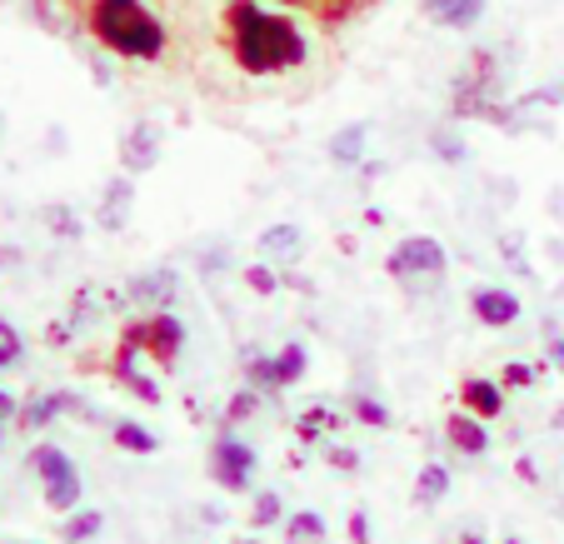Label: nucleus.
<instances>
[{"instance_id":"f257e3e1","label":"nucleus","mask_w":564,"mask_h":544,"mask_svg":"<svg viewBox=\"0 0 564 544\" xmlns=\"http://www.w3.org/2000/svg\"><path fill=\"white\" fill-rule=\"evenodd\" d=\"M225 41H230L235 65L246 75H275V70H300L310 55L305 35L290 15H275L256 0H230L225 6Z\"/></svg>"},{"instance_id":"f03ea898","label":"nucleus","mask_w":564,"mask_h":544,"mask_svg":"<svg viewBox=\"0 0 564 544\" xmlns=\"http://www.w3.org/2000/svg\"><path fill=\"white\" fill-rule=\"evenodd\" d=\"M86 25L110 55H120V61H160V55H165V41H171L145 0H90Z\"/></svg>"},{"instance_id":"7ed1b4c3","label":"nucleus","mask_w":564,"mask_h":544,"mask_svg":"<svg viewBox=\"0 0 564 544\" xmlns=\"http://www.w3.org/2000/svg\"><path fill=\"white\" fill-rule=\"evenodd\" d=\"M120 345H126V350H150L160 365H175V355L185 350V325L175 320V315H165V309H155L150 320L126 325Z\"/></svg>"},{"instance_id":"20e7f679","label":"nucleus","mask_w":564,"mask_h":544,"mask_svg":"<svg viewBox=\"0 0 564 544\" xmlns=\"http://www.w3.org/2000/svg\"><path fill=\"white\" fill-rule=\"evenodd\" d=\"M256 449L246 445V439H235V435H220L215 439V449H210V480L220 485V490H230V494H240V490H250V480H256Z\"/></svg>"},{"instance_id":"39448f33","label":"nucleus","mask_w":564,"mask_h":544,"mask_svg":"<svg viewBox=\"0 0 564 544\" xmlns=\"http://www.w3.org/2000/svg\"><path fill=\"white\" fill-rule=\"evenodd\" d=\"M445 265H449L445 246H440V240H430V236L400 240V246L390 250V260H384V270H390V275H400V280H410V275H440Z\"/></svg>"},{"instance_id":"423d86ee","label":"nucleus","mask_w":564,"mask_h":544,"mask_svg":"<svg viewBox=\"0 0 564 544\" xmlns=\"http://www.w3.org/2000/svg\"><path fill=\"white\" fill-rule=\"evenodd\" d=\"M469 309H475L479 325L505 330V325L520 320V295H514V290H500V285H479V290H469Z\"/></svg>"},{"instance_id":"0eeeda50","label":"nucleus","mask_w":564,"mask_h":544,"mask_svg":"<svg viewBox=\"0 0 564 544\" xmlns=\"http://www.w3.org/2000/svg\"><path fill=\"white\" fill-rule=\"evenodd\" d=\"M155 161H160V126L140 120V126H130L120 135V165H126V175H145Z\"/></svg>"},{"instance_id":"6e6552de","label":"nucleus","mask_w":564,"mask_h":544,"mask_svg":"<svg viewBox=\"0 0 564 544\" xmlns=\"http://www.w3.org/2000/svg\"><path fill=\"white\" fill-rule=\"evenodd\" d=\"M445 439H449V449L455 455H469V459H479V455H490V429H485V420L479 415H449L445 420Z\"/></svg>"},{"instance_id":"1a4fd4ad","label":"nucleus","mask_w":564,"mask_h":544,"mask_svg":"<svg viewBox=\"0 0 564 544\" xmlns=\"http://www.w3.org/2000/svg\"><path fill=\"white\" fill-rule=\"evenodd\" d=\"M459 400H465V410L479 415V420H500L505 415V384L485 380V374H469V380L459 384Z\"/></svg>"},{"instance_id":"9d476101","label":"nucleus","mask_w":564,"mask_h":544,"mask_svg":"<svg viewBox=\"0 0 564 544\" xmlns=\"http://www.w3.org/2000/svg\"><path fill=\"white\" fill-rule=\"evenodd\" d=\"M175 290H181V280H175V270H145V275L130 280L126 300H140V305H171Z\"/></svg>"},{"instance_id":"9b49d317","label":"nucleus","mask_w":564,"mask_h":544,"mask_svg":"<svg viewBox=\"0 0 564 544\" xmlns=\"http://www.w3.org/2000/svg\"><path fill=\"white\" fill-rule=\"evenodd\" d=\"M425 11L435 25L445 31H469V25L485 15V0H425Z\"/></svg>"},{"instance_id":"f8f14e48","label":"nucleus","mask_w":564,"mask_h":544,"mask_svg":"<svg viewBox=\"0 0 564 544\" xmlns=\"http://www.w3.org/2000/svg\"><path fill=\"white\" fill-rule=\"evenodd\" d=\"M300 250H305V236H300V225H270L265 236H260V255L265 260H300Z\"/></svg>"},{"instance_id":"ddd939ff","label":"nucleus","mask_w":564,"mask_h":544,"mask_svg":"<svg viewBox=\"0 0 564 544\" xmlns=\"http://www.w3.org/2000/svg\"><path fill=\"white\" fill-rule=\"evenodd\" d=\"M135 355H140V350H126V345H120V355H116V380L126 384L135 400H145V405H160V384L145 380V374L135 370Z\"/></svg>"},{"instance_id":"4468645a","label":"nucleus","mask_w":564,"mask_h":544,"mask_svg":"<svg viewBox=\"0 0 564 544\" xmlns=\"http://www.w3.org/2000/svg\"><path fill=\"white\" fill-rule=\"evenodd\" d=\"M31 470L41 475L45 485H61V480H75V465L61 445H35L31 449Z\"/></svg>"},{"instance_id":"2eb2a0df","label":"nucleus","mask_w":564,"mask_h":544,"mask_svg":"<svg viewBox=\"0 0 564 544\" xmlns=\"http://www.w3.org/2000/svg\"><path fill=\"white\" fill-rule=\"evenodd\" d=\"M305 365H310L305 345L290 340L280 355H270V384H275V390H290V384H295L300 374H305Z\"/></svg>"},{"instance_id":"dca6fc26","label":"nucleus","mask_w":564,"mask_h":544,"mask_svg":"<svg viewBox=\"0 0 564 544\" xmlns=\"http://www.w3.org/2000/svg\"><path fill=\"white\" fill-rule=\"evenodd\" d=\"M130 195H135V185L130 181H110L106 185V195H100V225H106V230H120V225H126Z\"/></svg>"},{"instance_id":"f3484780","label":"nucleus","mask_w":564,"mask_h":544,"mask_svg":"<svg viewBox=\"0 0 564 544\" xmlns=\"http://www.w3.org/2000/svg\"><path fill=\"white\" fill-rule=\"evenodd\" d=\"M285 544H325V514L319 510H295L285 520Z\"/></svg>"},{"instance_id":"a211bd4d","label":"nucleus","mask_w":564,"mask_h":544,"mask_svg":"<svg viewBox=\"0 0 564 544\" xmlns=\"http://www.w3.org/2000/svg\"><path fill=\"white\" fill-rule=\"evenodd\" d=\"M61 410H65V395H31L21 405V415H15V425H21V429H45L55 415H61Z\"/></svg>"},{"instance_id":"6ab92c4d","label":"nucleus","mask_w":564,"mask_h":544,"mask_svg":"<svg viewBox=\"0 0 564 544\" xmlns=\"http://www.w3.org/2000/svg\"><path fill=\"white\" fill-rule=\"evenodd\" d=\"M100 530H106V514L100 510H75L70 520L61 524V540L65 544H86V540H96Z\"/></svg>"},{"instance_id":"aec40b11","label":"nucleus","mask_w":564,"mask_h":544,"mask_svg":"<svg viewBox=\"0 0 564 544\" xmlns=\"http://www.w3.org/2000/svg\"><path fill=\"white\" fill-rule=\"evenodd\" d=\"M365 140H370V130H365V126H345L340 135L330 140V155L340 165H360L365 161Z\"/></svg>"},{"instance_id":"412c9836","label":"nucleus","mask_w":564,"mask_h":544,"mask_svg":"<svg viewBox=\"0 0 564 544\" xmlns=\"http://www.w3.org/2000/svg\"><path fill=\"white\" fill-rule=\"evenodd\" d=\"M449 494V470L445 465H425L415 480V504H440Z\"/></svg>"},{"instance_id":"4be33fe9","label":"nucleus","mask_w":564,"mask_h":544,"mask_svg":"<svg viewBox=\"0 0 564 544\" xmlns=\"http://www.w3.org/2000/svg\"><path fill=\"white\" fill-rule=\"evenodd\" d=\"M116 445H120V449H130V455H155L160 439L150 435L145 425H135V420H120V425H116Z\"/></svg>"},{"instance_id":"5701e85b","label":"nucleus","mask_w":564,"mask_h":544,"mask_svg":"<svg viewBox=\"0 0 564 544\" xmlns=\"http://www.w3.org/2000/svg\"><path fill=\"white\" fill-rule=\"evenodd\" d=\"M350 415L360 420V425H370V429H390V410L380 405V400H370V395H355V405H350Z\"/></svg>"},{"instance_id":"b1692460","label":"nucleus","mask_w":564,"mask_h":544,"mask_svg":"<svg viewBox=\"0 0 564 544\" xmlns=\"http://www.w3.org/2000/svg\"><path fill=\"white\" fill-rule=\"evenodd\" d=\"M45 504H51V510H75V504H80V475H75V480H61V485H45Z\"/></svg>"},{"instance_id":"393cba45","label":"nucleus","mask_w":564,"mask_h":544,"mask_svg":"<svg viewBox=\"0 0 564 544\" xmlns=\"http://www.w3.org/2000/svg\"><path fill=\"white\" fill-rule=\"evenodd\" d=\"M280 510H285V504H280V494L260 490V494H256V504H250V524H256V530H265V524H275V520H280Z\"/></svg>"},{"instance_id":"a878e982","label":"nucleus","mask_w":564,"mask_h":544,"mask_svg":"<svg viewBox=\"0 0 564 544\" xmlns=\"http://www.w3.org/2000/svg\"><path fill=\"white\" fill-rule=\"evenodd\" d=\"M260 410V395L256 390H235L230 400H225V420H230V425H240V420H250Z\"/></svg>"},{"instance_id":"bb28decb","label":"nucleus","mask_w":564,"mask_h":544,"mask_svg":"<svg viewBox=\"0 0 564 544\" xmlns=\"http://www.w3.org/2000/svg\"><path fill=\"white\" fill-rule=\"evenodd\" d=\"M21 350H25V345H21V330H15L11 320H0V370H11V365L21 360Z\"/></svg>"},{"instance_id":"cd10ccee","label":"nucleus","mask_w":564,"mask_h":544,"mask_svg":"<svg viewBox=\"0 0 564 544\" xmlns=\"http://www.w3.org/2000/svg\"><path fill=\"white\" fill-rule=\"evenodd\" d=\"M246 285L256 290V295H275V290H280V275H275L270 265H250V270H246Z\"/></svg>"},{"instance_id":"c85d7f7f","label":"nucleus","mask_w":564,"mask_h":544,"mask_svg":"<svg viewBox=\"0 0 564 544\" xmlns=\"http://www.w3.org/2000/svg\"><path fill=\"white\" fill-rule=\"evenodd\" d=\"M45 225H51L55 236H80V220H75L65 205H51V210H45Z\"/></svg>"},{"instance_id":"c756f323","label":"nucleus","mask_w":564,"mask_h":544,"mask_svg":"<svg viewBox=\"0 0 564 544\" xmlns=\"http://www.w3.org/2000/svg\"><path fill=\"white\" fill-rule=\"evenodd\" d=\"M500 384H505V390H530V384H534V370H530V365H520V360H510V365L500 370Z\"/></svg>"},{"instance_id":"7c9ffc66","label":"nucleus","mask_w":564,"mask_h":544,"mask_svg":"<svg viewBox=\"0 0 564 544\" xmlns=\"http://www.w3.org/2000/svg\"><path fill=\"white\" fill-rule=\"evenodd\" d=\"M355 6H360V0H315V11L325 15V21H345Z\"/></svg>"},{"instance_id":"2f4dec72","label":"nucleus","mask_w":564,"mask_h":544,"mask_svg":"<svg viewBox=\"0 0 564 544\" xmlns=\"http://www.w3.org/2000/svg\"><path fill=\"white\" fill-rule=\"evenodd\" d=\"M345 534H350L355 544H370V540H375V534H370V514L355 510V514H350V524H345Z\"/></svg>"},{"instance_id":"473e14b6","label":"nucleus","mask_w":564,"mask_h":544,"mask_svg":"<svg viewBox=\"0 0 564 544\" xmlns=\"http://www.w3.org/2000/svg\"><path fill=\"white\" fill-rule=\"evenodd\" d=\"M435 155H445V161H459V155H465V140H455L445 130V135H435Z\"/></svg>"},{"instance_id":"72a5a7b5","label":"nucleus","mask_w":564,"mask_h":544,"mask_svg":"<svg viewBox=\"0 0 564 544\" xmlns=\"http://www.w3.org/2000/svg\"><path fill=\"white\" fill-rule=\"evenodd\" d=\"M325 425H335V415L325 405H310L305 410V435H315V429H325Z\"/></svg>"},{"instance_id":"f704fd0d","label":"nucleus","mask_w":564,"mask_h":544,"mask_svg":"<svg viewBox=\"0 0 564 544\" xmlns=\"http://www.w3.org/2000/svg\"><path fill=\"white\" fill-rule=\"evenodd\" d=\"M330 465H335V470H345V475H355V470H360V455H355V449H330Z\"/></svg>"},{"instance_id":"c9c22d12","label":"nucleus","mask_w":564,"mask_h":544,"mask_svg":"<svg viewBox=\"0 0 564 544\" xmlns=\"http://www.w3.org/2000/svg\"><path fill=\"white\" fill-rule=\"evenodd\" d=\"M15 415H21V400H15L11 390H6V384H0V425H11Z\"/></svg>"},{"instance_id":"e433bc0d","label":"nucleus","mask_w":564,"mask_h":544,"mask_svg":"<svg viewBox=\"0 0 564 544\" xmlns=\"http://www.w3.org/2000/svg\"><path fill=\"white\" fill-rule=\"evenodd\" d=\"M65 340H70V325H51V335H45V345H65Z\"/></svg>"},{"instance_id":"4c0bfd02","label":"nucleus","mask_w":564,"mask_h":544,"mask_svg":"<svg viewBox=\"0 0 564 544\" xmlns=\"http://www.w3.org/2000/svg\"><path fill=\"white\" fill-rule=\"evenodd\" d=\"M550 365L564 374V340H550Z\"/></svg>"},{"instance_id":"58836bf2","label":"nucleus","mask_w":564,"mask_h":544,"mask_svg":"<svg viewBox=\"0 0 564 544\" xmlns=\"http://www.w3.org/2000/svg\"><path fill=\"white\" fill-rule=\"evenodd\" d=\"M455 544H485V534H475V530H459V534H455Z\"/></svg>"},{"instance_id":"ea45409f","label":"nucleus","mask_w":564,"mask_h":544,"mask_svg":"<svg viewBox=\"0 0 564 544\" xmlns=\"http://www.w3.org/2000/svg\"><path fill=\"white\" fill-rule=\"evenodd\" d=\"M240 544H260V540H240Z\"/></svg>"},{"instance_id":"a19ab883","label":"nucleus","mask_w":564,"mask_h":544,"mask_svg":"<svg viewBox=\"0 0 564 544\" xmlns=\"http://www.w3.org/2000/svg\"><path fill=\"white\" fill-rule=\"evenodd\" d=\"M505 544H520V540H505Z\"/></svg>"},{"instance_id":"79ce46f5","label":"nucleus","mask_w":564,"mask_h":544,"mask_svg":"<svg viewBox=\"0 0 564 544\" xmlns=\"http://www.w3.org/2000/svg\"><path fill=\"white\" fill-rule=\"evenodd\" d=\"M0 130H6V120H0Z\"/></svg>"},{"instance_id":"37998d69","label":"nucleus","mask_w":564,"mask_h":544,"mask_svg":"<svg viewBox=\"0 0 564 544\" xmlns=\"http://www.w3.org/2000/svg\"><path fill=\"white\" fill-rule=\"evenodd\" d=\"M280 6H290V0H280Z\"/></svg>"}]
</instances>
